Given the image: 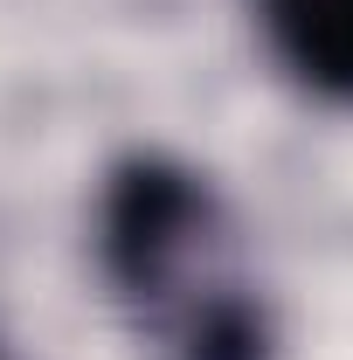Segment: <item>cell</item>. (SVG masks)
<instances>
[{
  "mask_svg": "<svg viewBox=\"0 0 353 360\" xmlns=\"http://www.w3.org/2000/svg\"><path fill=\"white\" fill-rule=\"evenodd\" d=\"M97 257L160 360H270L277 326L243 270L222 194L194 167L139 153L104 180Z\"/></svg>",
  "mask_w": 353,
  "mask_h": 360,
  "instance_id": "obj_1",
  "label": "cell"
},
{
  "mask_svg": "<svg viewBox=\"0 0 353 360\" xmlns=\"http://www.w3.org/2000/svg\"><path fill=\"white\" fill-rule=\"evenodd\" d=\"M257 21L298 90L353 104V0H257Z\"/></svg>",
  "mask_w": 353,
  "mask_h": 360,
  "instance_id": "obj_2",
  "label": "cell"
}]
</instances>
